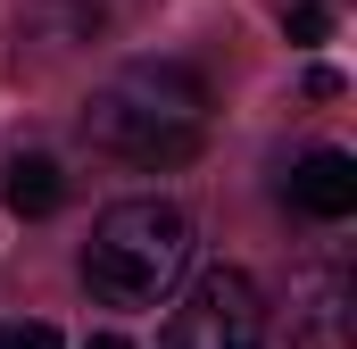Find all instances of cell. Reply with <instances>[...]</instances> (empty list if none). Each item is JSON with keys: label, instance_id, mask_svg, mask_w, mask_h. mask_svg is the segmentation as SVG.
Here are the masks:
<instances>
[{"label": "cell", "instance_id": "6da1fadb", "mask_svg": "<svg viewBox=\"0 0 357 349\" xmlns=\"http://www.w3.org/2000/svg\"><path fill=\"white\" fill-rule=\"evenodd\" d=\"M84 142L142 174L191 167L208 142V84L183 59H133L84 100Z\"/></svg>", "mask_w": 357, "mask_h": 349}, {"label": "cell", "instance_id": "7a4b0ae2", "mask_svg": "<svg viewBox=\"0 0 357 349\" xmlns=\"http://www.w3.org/2000/svg\"><path fill=\"white\" fill-rule=\"evenodd\" d=\"M183 266H191V216L158 191L100 208V225L84 242V283L100 308H158L183 283Z\"/></svg>", "mask_w": 357, "mask_h": 349}, {"label": "cell", "instance_id": "3957f363", "mask_svg": "<svg viewBox=\"0 0 357 349\" xmlns=\"http://www.w3.org/2000/svg\"><path fill=\"white\" fill-rule=\"evenodd\" d=\"M158 349H266V291H258L241 266L191 274V291L175 299Z\"/></svg>", "mask_w": 357, "mask_h": 349}, {"label": "cell", "instance_id": "277c9868", "mask_svg": "<svg viewBox=\"0 0 357 349\" xmlns=\"http://www.w3.org/2000/svg\"><path fill=\"white\" fill-rule=\"evenodd\" d=\"M291 208L316 216V225L357 216V158L349 150H307V158L291 167Z\"/></svg>", "mask_w": 357, "mask_h": 349}, {"label": "cell", "instance_id": "5b68a950", "mask_svg": "<svg viewBox=\"0 0 357 349\" xmlns=\"http://www.w3.org/2000/svg\"><path fill=\"white\" fill-rule=\"evenodd\" d=\"M0 200H8V216H25V225L59 216V208H67V174H59V158H8Z\"/></svg>", "mask_w": 357, "mask_h": 349}, {"label": "cell", "instance_id": "8992f818", "mask_svg": "<svg viewBox=\"0 0 357 349\" xmlns=\"http://www.w3.org/2000/svg\"><path fill=\"white\" fill-rule=\"evenodd\" d=\"M324 34H333V8L299 0V8H291V42H324Z\"/></svg>", "mask_w": 357, "mask_h": 349}, {"label": "cell", "instance_id": "52a82bcc", "mask_svg": "<svg viewBox=\"0 0 357 349\" xmlns=\"http://www.w3.org/2000/svg\"><path fill=\"white\" fill-rule=\"evenodd\" d=\"M0 349H67V341H59L50 325H8V333H0Z\"/></svg>", "mask_w": 357, "mask_h": 349}, {"label": "cell", "instance_id": "ba28073f", "mask_svg": "<svg viewBox=\"0 0 357 349\" xmlns=\"http://www.w3.org/2000/svg\"><path fill=\"white\" fill-rule=\"evenodd\" d=\"M84 349H133V341H125V333H91Z\"/></svg>", "mask_w": 357, "mask_h": 349}]
</instances>
